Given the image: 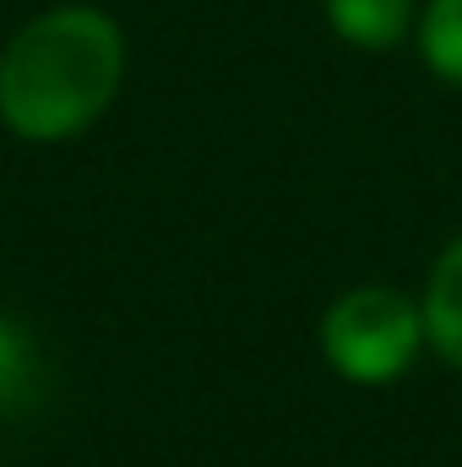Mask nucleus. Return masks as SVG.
<instances>
[{"mask_svg":"<svg viewBox=\"0 0 462 467\" xmlns=\"http://www.w3.org/2000/svg\"><path fill=\"white\" fill-rule=\"evenodd\" d=\"M44 386V353L38 337L0 310V413H22Z\"/></svg>","mask_w":462,"mask_h":467,"instance_id":"nucleus-5","label":"nucleus"},{"mask_svg":"<svg viewBox=\"0 0 462 467\" xmlns=\"http://www.w3.org/2000/svg\"><path fill=\"white\" fill-rule=\"evenodd\" d=\"M419 305H425V343L452 369H462V234L436 255Z\"/></svg>","mask_w":462,"mask_h":467,"instance_id":"nucleus-3","label":"nucleus"},{"mask_svg":"<svg viewBox=\"0 0 462 467\" xmlns=\"http://www.w3.org/2000/svg\"><path fill=\"white\" fill-rule=\"evenodd\" d=\"M419 60L446 88H462V0H430L419 11Z\"/></svg>","mask_w":462,"mask_h":467,"instance_id":"nucleus-6","label":"nucleus"},{"mask_svg":"<svg viewBox=\"0 0 462 467\" xmlns=\"http://www.w3.org/2000/svg\"><path fill=\"white\" fill-rule=\"evenodd\" d=\"M414 22V0H327V27L353 49H397Z\"/></svg>","mask_w":462,"mask_h":467,"instance_id":"nucleus-4","label":"nucleus"},{"mask_svg":"<svg viewBox=\"0 0 462 467\" xmlns=\"http://www.w3.org/2000/svg\"><path fill=\"white\" fill-rule=\"evenodd\" d=\"M425 348V305L392 283H359L321 316V353L348 386H392Z\"/></svg>","mask_w":462,"mask_h":467,"instance_id":"nucleus-2","label":"nucleus"},{"mask_svg":"<svg viewBox=\"0 0 462 467\" xmlns=\"http://www.w3.org/2000/svg\"><path fill=\"white\" fill-rule=\"evenodd\" d=\"M125 33L99 5H55L0 49V125L22 141H71L120 99Z\"/></svg>","mask_w":462,"mask_h":467,"instance_id":"nucleus-1","label":"nucleus"}]
</instances>
